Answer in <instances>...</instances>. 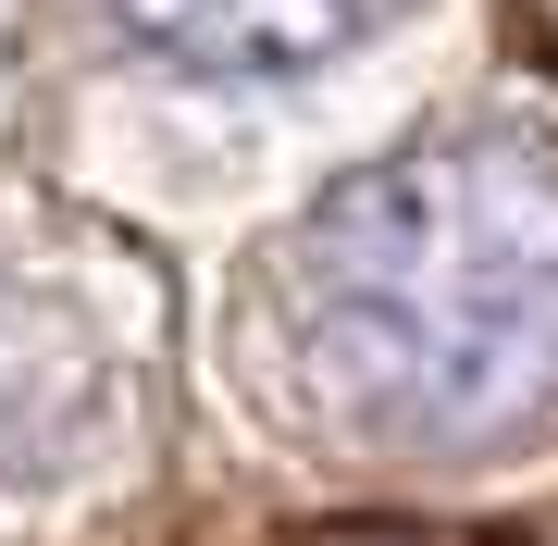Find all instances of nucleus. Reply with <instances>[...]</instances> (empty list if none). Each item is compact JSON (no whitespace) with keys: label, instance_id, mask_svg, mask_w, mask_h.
<instances>
[{"label":"nucleus","instance_id":"obj_1","mask_svg":"<svg viewBox=\"0 0 558 546\" xmlns=\"http://www.w3.org/2000/svg\"><path fill=\"white\" fill-rule=\"evenodd\" d=\"M299 373L348 435L472 447L558 398V162L435 137L299 236Z\"/></svg>","mask_w":558,"mask_h":546},{"label":"nucleus","instance_id":"obj_2","mask_svg":"<svg viewBox=\"0 0 558 546\" xmlns=\"http://www.w3.org/2000/svg\"><path fill=\"white\" fill-rule=\"evenodd\" d=\"M373 13L398 0H124V25L186 62H223V75H274V62H323L348 50Z\"/></svg>","mask_w":558,"mask_h":546},{"label":"nucleus","instance_id":"obj_3","mask_svg":"<svg viewBox=\"0 0 558 546\" xmlns=\"http://www.w3.org/2000/svg\"><path fill=\"white\" fill-rule=\"evenodd\" d=\"M286 546H484V534H459V522H311Z\"/></svg>","mask_w":558,"mask_h":546}]
</instances>
